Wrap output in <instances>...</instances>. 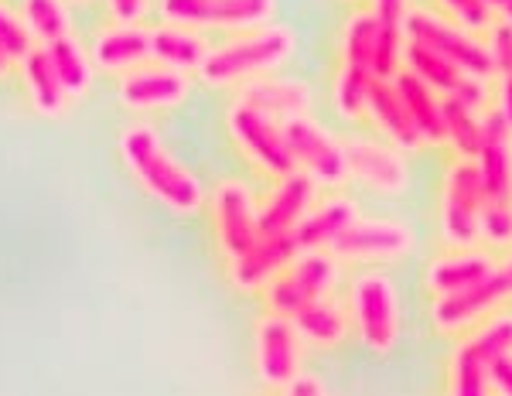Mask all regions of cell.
Segmentation results:
<instances>
[{"label": "cell", "mask_w": 512, "mask_h": 396, "mask_svg": "<svg viewBox=\"0 0 512 396\" xmlns=\"http://www.w3.org/2000/svg\"><path fill=\"white\" fill-rule=\"evenodd\" d=\"M120 158H123V168L130 171V178H134L154 202L178 212V216H195V212L205 209V202H209V192H205V185L195 178V171H188L185 164L168 151V144H164L151 123H130V127H123Z\"/></svg>", "instance_id": "6da1fadb"}, {"label": "cell", "mask_w": 512, "mask_h": 396, "mask_svg": "<svg viewBox=\"0 0 512 396\" xmlns=\"http://www.w3.org/2000/svg\"><path fill=\"white\" fill-rule=\"evenodd\" d=\"M297 38L284 24H263L253 31H239L209 52L198 69V79L212 89H243L250 82L274 76V72L294 55Z\"/></svg>", "instance_id": "7a4b0ae2"}, {"label": "cell", "mask_w": 512, "mask_h": 396, "mask_svg": "<svg viewBox=\"0 0 512 396\" xmlns=\"http://www.w3.org/2000/svg\"><path fill=\"white\" fill-rule=\"evenodd\" d=\"M342 280V260L332 250H304L274 284L263 291L270 315L297 318L304 308L335 294Z\"/></svg>", "instance_id": "3957f363"}, {"label": "cell", "mask_w": 512, "mask_h": 396, "mask_svg": "<svg viewBox=\"0 0 512 396\" xmlns=\"http://www.w3.org/2000/svg\"><path fill=\"white\" fill-rule=\"evenodd\" d=\"M485 185L475 161H454L441 188V236L451 250H475L482 243Z\"/></svg>", "instance_id": "277c9868"}, {"label": "cell", "mask_w": 512, "mask_h": 396, "mask_svg": "<svg viewBox=\"0 0 512 396\" xmlns=\"http://www.w3.org/2000/svg\"><path fill=\"white\" fill-rule=\"evenodd\" d=\"M349 315L355 325V335L366 342V349L386 352L400 342V297L390 277L383 274H359L352 280L349 291Z\"/></svg>", "instance_id": "5b68a950"}, {"label": "cell", "mask_w": 512, "mask_h": 396, "mask_svg": "<svg viewBox=\"0 0 512 396\" xmlns=\"http://www.w3.org/2000/svg\"><path fill=\"white\" fill-rule=\"evenodd\" d=\"M212 205V236L226 260L250 253L260 243V198L239 178H222L209 195Z\"/></svg>", "instance_id": "8992f818"}, {"label": "cell", "mask_w": 512, "mask_h": 396, "mask_svg": "<svg viewBox=\"0 0 512 396\" xmlns=\"http://www.w3.org/2000/svg\"><path fill=\"white\" fill-rule=\"evenodd\" d=\"M226 130H229V140L236 144V151L243 154L263 178L277 181L294 171V158H291V151H287L284 130H280L277 120L263 117L260 110L233 99V106L226 110Z\"/></svg>", "instance_id": "52a82bcc"}, {"label": "cell", "mask_w": 512, "mask_h": 396, "mask_svg": "<svg viewBox=\"0 0 512 396\" xmlns=\"http://www.w3.org/2000/svg\"><path fill=\"white\" fill-rule=\"evenodd\" d=\"M512 301V277L506 274L502 263H495V270L478 284L465 287L458 294L448 297H434L431 304V321L437 328V335H468L482 325L485 318H492L495 311H502V304Z\"/></svg>", "instance_id": "ba28073f"}, {"label": "cell", "mask_w": 512, "mask_h": 396, "mask_svg": "<svg viewBox=\"0 0 512 396\" xmlns=\"http://www.w3.org/2000/svg\"><path fill=\"white\" fill-rule=\"evenodd\" d=\"M287 140V151L294 158V171H304L318 188H338L349 181L345 164V144L315 117H294L280 123Z\"/></svg>", "instance_id": "9c48e42d"}, {"label": "cell", "mask_w": 512, "mask_h": 396, "mask_svg": "<svg viewBox=\"0 0 512 396\" xmlns=\"http://www.w3.org/2000/svg\"><path fill=\"white\" fill-rule=\"evenodd\" d=\"M407 38L420 41V45H427L431 52L441 55V59L458 65L465 76H475V79H485V82L495 79L485 38H478V35H472V31L458 28V24L448 21L444 14L414 11V14H410V21H407Z\"/></svg>", "instance_id": "30bf717a"}, {"label": "cell", "mask_w": 512, "mask_h": 396, "mask_svg": "<svg viewBox=\"0 0 512 396\" xmlns=\"http://www.w3.org/2000/svg\"><path fill=\"white\" fill-rule=\"evenodd\" d=\"M161 21L195 31H253L270 24L274 0H158Z\"/></svg>", "instance_id": "8fae6325"}, {"label": "cell", "mask_w": 512, "mask_h": 396, "mask_svg": "<svg viewBox=\"0 0 512 396\" xmlns=\"http://www.w3.org/2000/svg\"><path fill=\"white\" fill-rule=\"evenodd\" d=\"M414 250V229L400 219L359 216L332 246L342 263H393Z\"/></svg>", "instance_id": "7c38bea8"}, {"label": "cell", "mask_w": 512, "mask_h": 396, "mask_svg": "<svg viewBox=\"0 0 512 396\" xmlns=\"http://www.w3.org/2000/svg\"><path fill=\"white\" fill-rule=\"evenodd\" d=\"M345 164L349 178L362 181L379 195H400L410 185V164L400 147L379 137H345Z\"/></svg>", "instance_id": "4fadbf2b"}, {"label": "cell", "mask_w": 512, "mask_h": 396, "mask_svg": "<svg viewBox=\"0 0 512 396\" xmlns=\"http://www.w3.org/2000/svg\"><path fill=\"white\" fill-rule=\"evenodd\" d=\"M301 345L297 325L284 315H263L256 321V373L270 390H287L301 376Z\"/></svg>", "instance_id": "5bb4252c"}, {"label": "cell", "mask_w": 512, "mask_h": 396, "mask_svg": "<svg viewBox=\"0 0 512 396\" xmlns=\"http://www.w3.org/2000/svg\"><path fill=\"white\" fill-rule=\"evenodd\" d=\"M192 93V76L175 72L168 65L147 62L140 69L120 76V103L134 113H158V110H175Z\"/></svg>", "instance_id": "9a60e30c"}, {"label": "cell", "mask_w": 512, "mask_h": 396, "mask_svg": "<svg viewBox=\"0 0 512 396\" xmlns=\"http://www.w3.org/2000/svg\"><path fill=\"white\" fill-rule=\"evenodd\" d=\"M301 253L304 250L294 233L260 236V243H256L250 253H243V257H236V260H226V277L236 291H246V294L267 291Z\"/></svg>", "instance_id": "2e32d148"}, {"label": "cell", "mask_w": 512, "mask_h": 396, "mask_svg": "<svg viewBox=\"0 0 512 396\" xmlns=\"http://www.w3.org/2000/svg\"><path fill=\"white\" fill-rule=\"evenodd\" d=\"M93 65L110 76H127L151 62V28L147 24H127L110 21L96 31L93 45H89Z\"/></svg>", "instance_id": "e0dca14e"}, {"label": "cell", "mask_w": 512, "mask_h": 396, "mask_svg": "<svg viewBox=\"0 0 512 396\" xmlns=\"http://www.w3.org/2000/svg\"><path fill=\"white\" fill-rule=\"evenodd\" d=\"M318 192L321 188L304 171H291V175L277 178L274 188L260 202V233L263 236L294 233L301 226V219L318 205L315 202Z\"/></svg>", "instance_id": "ac0fdd59"}, {"label": "cell", "mask_w": 512, "mask_h": 396, "mask_svg": "<svg viewBox=\"0 0 512 396\" xmlns=\"http://www.w3.org/2000/svg\"><path fill=\"white\" fill-rule=\"evenodd\" d=\"M236 99L277 123L294 117H311V106H315V96H311V89L301 79H280V76H263L250 82V86L236 89Z\"/></svg>", "instance_id": "d6986e66"}, {"label": "cell", "mask_w": 512, "mask_h": 396, "mask_svg": "<svg viewBox=\"0 0 512 396\" xmlns=\"http://www.w3.org/2000/svg\"><path fill=\"white\" fill-rule=\"evenodd\" d=\"M18 69H21L24 89H28V103H31V110H35L38 117L59 120V117L69 113V106L76 103V99L69 96L65 82L59 79L55 62H52V55H48L45 45L31 48V52L18 62Z\"/></svg>", "instance_id": "ffe728a7"}, {"label": "cell", "mask_w": 512, "mask_h": 396, "mask_svg": "<svg viewBox=\"0 0 512 396\" xmlns=\"http://www.w3.org/2000/svg\"><path fill=\"white\" fill-rule=\"evenodd\" d=\"M366 120L373 123L393 147H400V151H417V147H424V137H420L417 123L410 117L400 89L393 86V79H373Z\"/></svg>", "instance_id": "44dd1931"}, {"label": "cell", "mask_w": 512, "mask_h": 396, "mask_svg": "<svg viewBox=\"0 0 512 396\" xmlns=\"http://www.w3.org/2000/svg\"><path fill=\"white\" fill-rule=\"evenodd\" d=\"M475 168L482 175L485 195L512 198V130L502 123L499 113L485 117V137L475 154Z\"/></svg>", "instance_id": "7402d4cb"}, {"label": "cell", "mask_w": 512, "mask_h": 396, "mask_svg": "<svg viewBox=\"0 0 512 396\" xmlns=\"http://www.w3.org/2000/svg\"><path fill=\"white\" fill-rule=\"evenodd\" d=\"M212 45L198 35L195 28H181V24L161 21L151 28V62L168 65L185 76H198V69L209 59Z\"/></svg>", "instance_id": "603a6c76"}, {"label": "cell", "mask_w": 512, "mask_h": 396, "mask_svg": "<svg viewBox=\"0 0 512 396\" xmlns=\"http://www.w3.org/2000/svg\"><path fill=\"white\" fill-rule=\"evenodd\" d=\"M495 270V260L482 250H451L444 257H437L427 267V291L434 297H448L458 294L465 287L478 284Z\"/></svg>", "instance_id": "cb8c5ba5"}, {"label": "cell", "mask_w": 512, "mask_h": 396, "mask_svg": "<svg viewBox=\"0 0 512 396\" xmlns=\"http://www.w3.org/2000/svg\"><path fill=\"white\" fill-rule=\"evenodd\" d=\"M355 219H359L355 202H349V198H332L325 205H315L301 219V226L294 229V236L301 243V250H332Z\"/></svg>", "instance_id": "d4e9b609"}, {"label": "cell", "mask_w": 512, "mask_h": 396, "mask_svg": "<svg viewBox=\"0 0 512 396\" xmlns=\"http://www.w3.org/2000/svg\"><path fill=\"white\" fill-rule=\"evenodd\" d=\"M448 396H495L492 359L478 349L472 335L461 338L448 359Z\"/></svg>", "instance_id": "484cf974"}, {"label": "cell", "mask_w": 512, "mask_h": 396, "mask_svg": "<svg viewBox=\"0 0 512 396\" xmlns=\"http://www.w3.org/2000/svg\"><path fill=\"white\" fill-rule=\"evenodd\" d=\"M393 86L400 89L403 103H407L424 144H444V96H437L431 86H424V82L417 76H410L407 69L393 79Z\"/></svg>", "instance_id": "4316f807"}, {"label": "cell", "mask_w": 512, "mask_h": 396, "mask_svg": "<svg viewBox=\"0 0 512 396\" xmlns=\"http://www.w3.org/2000/svg\"><path fill=\"white\" fill-rule=\"evenodd\" d=\"M291 321L297 325V335H301L304 342L318 345V349H332V345H338L345 335H349L352 315H349V308H345L342 301L325 297V301L304 308L301 315L291 318Z\"/></svg>", "instance_id": "83f0119b"}, {"label": "cell", "mask_w": 512, "mask_h": 396, "mask_svg": "<svg viewBox=\"0 0 512 396\" xmlns=\"http://www.w3.org/2000/svg\"><path fill=\"white\" fill-rule=\"evenodd\" d=\"M403 69H407L410 76H417L424 86H431L437 96H454L461 79H465V72H461L458 65H451L448 59L431 52L427 45L410 41V38H407V55H403Z\"/></svg>", "instance_id": "f1b7e54d"}, {"label": "cell", "mask_w": 512, "mask_h": 396, "mask_svg": "<svg viewBox=\"0 0 512 396\" xmlns=\"http://www.w3.org/2000/svg\"><path fill=\"white\" fill-rule=\"evenodd\" d=\"M48 55H52L55 72H59V79L65 82L72 99H82L93 89V76H96L93 55H89V48L76 35L59 38L55 45H48Z\"/></svg>", "instance_id": "f546056e"}, {"label": "cell", "mask_w": 512, "mask_h": 396, "mask_svg": "<svg viewBox=\"0 0 512 396\" xmlns=\"http://www.w3.org/2000/svg\"><path fill=\"white\" fill-rule=\"evenodd\" d=\"M485 137V117L472 106L458 103V99H444V144L458 154L461 161H475L478 147Z\"/></svg>", "instance_id": "4dcf8cb0"}, {"label": "cell", "mask_w": 512, "mask_h": 396, "mask_svg": "<svg viewBox=\"0 0 512 396\" xmlns=\"http://www.w3.org/2000/svg\"><path fill=\"white\" fill-rule=\"evenodd\" d=\"M376 48H379V18L373 11H355L342 28V52H338V62L366 69L376 76Z\"/></svg>", "instance_id": "1f68e13d"}, {"label": "cell", "mask_w": 512, "mask_h": 396, "mask_svg": "<svg viewBox=\"0 0 512 396\" xmlns=\"http://www.w3.org/2000/svg\"><path fill=\"white\" fill-rule=\"evenodd\" d=\"M21 21L31 31L35 45H55L59 38L72 35L69 0H21Z\"/></svg>", "instance_id": "d6a6232c"}, {"label": "cell", "mask_w": 512, "mask_h": 396, "mask_svg": "<svg viewBox=\"0 0 512 396\" xmlns=\"http://www.w3.org/2000/svg\"><path fill=\"white\" fill-rule=\"evenodd\" d=\"M373 72L355 69V65H342L338 62L335 72V86H332V103L338 110V117H345L349 123L366 120L369 110V89H373Z\"/></svg>", "instance_id": "836d02e7"}, {"label": "cell", "mask_w": 512, "mask_h": 396, "mask_svg": "<svg viewBox=\"0 0 512 396\" xmlns=\"http://www.w3.org/2000/svg\"><path fill=\"white\" fill-rule=\"evenodd\" d=\"M468 335L475 338V345L492 362L499 356H512V311H495L492 318H485L482 325Z\"/></svg>", "instance_id": "e575fe53"}, {"label": "cell", "mask_w": 512, "mask_h": 396, "mask_svg": "<svg viewBox=\"0 0 512 396\" xmlns=\"http://www.w3.org/2000/svg\"><path fill=\"white\" fill-rule=\"evenodd\" d=\"M482 239L495 250H512V198H485Z\"/></svg>", "instance_id": "d590c367"}, {"label": "cell", "mask_w": 512, "mask_h": 396, "mask_svg": "<svg viewBox=\"0 0 512 396\" xmlns=\"http://www.w3.org/2000/svg\"><path fill=\"white\" fill-rule=\"evenodd\" d=\"M31 48H35V38L24 28L21 14L0 0V55H7V59L18 65Z\"/></svg>", "instance_id": "8d00e7d4"}, {"label": "cell", "mask_w": 512, "mask_h": 396, "mask_svg": "<svg viewBox=\"0 0 512 396\" xmlns=\"http://www.w3.org/2000/svg\"><path fill=\"white\" fill-rule=\"evenodd\" d=\"M437 4H441L444 18L454 21L458 28L472 31V35H478V31H489L492 21L499 18L485 0H437Z\"/></svg>", "instance_id": "74e56055"}, {"label": "cell", "mask_w": 512, "mask_h": 396, "mask_svg": "<svg viewBox=\"0 0 512 396\" xmlns=\"http://www.w3.org/2000/svg\"><path fill=\"white\" fill-rule=\"evenodd\" d=\"M485 48H489V59L495 69V79L512 76V24L495 18L492 28L485 31Z\"/></svg>", "instance_id": "f35d334b"}, {"label": "cell", "mask_w": 512, "mask_h": 396, "mask_svg": "<svg viewBox=\"0 0 512 396\" xmlns=\"http://www.w3.org/2000/svg\"><path fill=\"white\" fill-rule=\"evenodd\" d=\"M369 11H373L379 24H386V28H407L414 7H410V0H373Z\"/></svg>", "instance_id": "ab89813d"}, {"label": "cell", "mask_w": 512, "mask_h": 396, "mask_svg": "<svg viewBox=\"0 0 512 396\" xmlns=\"http://www.w3.org/2000/svg\"><path fill=\"white\" fill-rule=\"evenodd\" d=\"M113 21H127V24H144L147 14L154 11V0H106Z\"/></svg>", "instance_id": "60d3db41"}, {"label": "cell", "mask_w": 512, "mask_h": 396, "mask_svg": "<svg viewBox=\"0 0 512 396\" xmlns=\"http://www.w3.org/2000/svg\"><path fill=\"white\" fill-rule=\"evenodd\" d=\"M495 113H499L502 123L512 130V76L495 79Z\"/></svg>", "instance_id": "b9f144b4"}, {"label": "cell", "mask_w": 512, "mask_h": 396, "mask_svg": "<svg viewBox=\"0 0 512 396\" xmlns=\"http://www.w3.org/2000/svg\"><path fill=\"white\" fill-rule=\"evenodd\" d=\"M492 393L512 396V356H499L492 362Z\"/></svg>", "instance_id": "7bdbcfd3"}, {"label": "cell", "mask_w": 512, "mask_h": 396, "mask_svg": "<svg viewBox=\"0 0 512 396\" xmlns=\"http://www.w3.org/2000/svg\"><path fill=\"white\" fill-rule=\"evenodd\" d=\"M284 396H328V393H325V383H321L318 376L301 373V376H297L294 383L284 390Z\"/></svg>", "instance_id": "ee69618b"}, {"label": "cell", "mask_w": 512, "mask_h": 396, "mask_svg": "<svg viewBox=\"0 0 512 396\" xmlns=\"http://www.w3.org/2000/svg\"><path fill=\"white\" fill-rule=\"evenodd\" d=\"M14 69H18V65H14L11 59H7V55H0V79H7Z\"/></svg>", "instance_id": "f6af8a7d"}, {"label": "cell", "mask_w": 512, "mask_h": 396, "mask_svg": "<svg viewBox=\"0 0 512 396\" xmlns=\"http://www.w3.org/2000/svg\"><path fill=\"white\" fill-rule=\"evenodd\" d=\"M499 18L512 24V0H506V4H502V7H499Z\"/></svg>", "instance_id": "bcb514c9"}, {"label": "cell", "mask_w": 512, "mask_h": 396, "mask_svg": "<svg viewBox=\"0 0 512 396\" xmlns=\"http://www.w3.org/2000/svg\"><path fill=\"white\" fill-rule=\"evenodd\" d=\"M485 4H489V7H492V11H495V14H499V7H502V4H506V0H485Z\"/></svg>", "instance_id": "7dc6e473"}, {"label": "cell", "mask_w": 512, "mask_h": 396, "mask_svg": "<svg viewBox=\"0 0 512 396\" xmlns=\"http://www.w3.org/2000/svg\"><path fill=\"white\" fill-rule=\"evenodd\" d=\"M69 4H93V0H69Z\"/></svg>", "instance_id": "c3c4849f"}]
</instances>
